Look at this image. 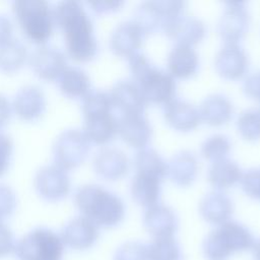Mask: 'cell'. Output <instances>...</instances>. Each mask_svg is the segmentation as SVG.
I'll return each instance as SVG.
<instances>
[{
    "mask_svg": "<svg viewBox=\"0 0 260 260\" xmlns=\"http://www.w3.org/2000/svg\"><path fill=\"white\" fill-rule=\"evenodd\" d=\"M58 85L68 98H83L90 90V78L82 68L67 66L58 78Z\"/></svg>",
    "mask_w": 260,
    "mask_h": 260,
    "instance_id": "cell-28",
    "label": "cell"
},
{
    "mask_svg": "<svg viewBox=\"0 0 260 260\" xmlns=\"http://www.w3.org/2000/svg\"><path fill=\"white\" fill-rule=\"evenodd\" d=\"M114 260H148L147 246L136 241L126 242L116 250Z\"/></svg>",
    "mask_w": 260,
    "mask_h": 260,
    "instance_id": "cell-35",
    "label": "cell"
},
{
    "mask_svg": "<svg viewBox=\"0 0 260 260\" xmlns=\"http://www.w3.org/2000/svg\"><path fill=\"white\" fill-rule=\"evenodd\" d=\"M237 128L240 135L247 140L260 138V109H247L237 119Z\"/></svg>",
    "mask_w": 260,
    "mask_h": 260,
    "instance_id": "cell-34",
    "label": "cell"
},
{
    "mask_svg": "<svg viewBox=\"0 0 260 260\" xmlns=\"http://www.w3.org/2000/svg\"><path fill=\"white\" fill-rule=\"evenodd\" d=\"M144 37V32L133 20L122 21L111 32L110 48L114 54L129 58L139 52Z\"/></svg>",
    "mask_w": 260,
    "mask_h": 260,
    "instance_id": "cell-17",
    "label": "cell"
},
{
    "mask_svg": "<svg viewBox=\"0 0 260 260\" xmlns=\"http://www.w3.org/2000/svg\"><path fill=\"white\" fill-rule=\"evenodd\" d=\"M11 106L19 118L31 121L39 118L45 111L46 96L40 86L25 84L15 92Z\"/></svg>",
    "mask_w": 260,
    "mask_h": 260,
    "instance_id": "cell-19",
    "label": "cell"
},
{
    "mask_svg": "<svg viewBox=\"0 0 260 260\" xmlns=\"http://www.w3.org/2000/svg\"><path fill=\"white\" fill-rule=\"evenodd\" d=\"M248 65V55L238 44H225L214 58L215 71L226 79L241 78L247 72Z\"/></svg>",
    "mask_w": 260,
    "mask_h": 260,
    "instance_id": "cell-15",
    "label": "cell"
},
{
    "mask_svg": "<svg viewBox=\"0 0 260 260\" xmlns=\"http://www.w3.org/2000/svg\"><path fill=\"white\" fill-rule=\"evenodd\" d=\"M254 237L244 224L229 220L212 230L203 241L207 260H229L235 253L251 250Z\"/></svg>",
    "mask_w": 260,
    "mask_h": 260,
    "instance_id": "cell-4",
    "label": "cell"
},
{
    "mask_svg": "<svg viewBox=\"0 0 260 260\" xmlns=\"http://www.w3.org/2000/svg\"><path fill=\"white\" fill-rule=\"evenodd\" d=\"M198 167L196 155L188 149H182L167 161V176L174 184L186 187L196 179Z\"/></svg>",
    "mask_w": 260,
    "mask_h": 260,
    "instance_id": "cell-24",
    "label": "cell"
},
{
    "mask_svg": "<svg viewBox=\"0 0 260 260\" xmlns=\"http://www.w3.org/2000/svg\"><path fill=\"white\" fill-rule=\"evenodd\" d=\"M27 48L22 41L11 37L0 44V70L14 72L18 70L27 59Z\"/></svg>",
    "mask_w": 260,
    "mask_h": 260,
    "instance_id": "cell-30",
    "label": "cell"
},
{
    "mask_svg": "<svg viewBox=\"0 0 260 260\" xmlns=\"http://www.w3.org/2000/svg\"><path fill=\"white\" fill-rule=\"evenodd\" d=\"M12 10L25 36L36 43H45L52 35L55 20L51 4L46 0H16Z\"/></svg>",
    "mask_w": 260,
    "mask_h": 260,
    "instance_id": "cell-5",
    "label": "cell"
},
{
    "mask_svg": "<svg viewBox=\"0 0 260 260\" xmlns=\"http://www.w3.org/2000/svg\"><path fill=\"white\" fill-rule=\"evenodd\" d=\"M81 215L99 228H114L125 216V204L121 197L99 184H83L73 196Z\"/></svg>",
    "mask_w": 260,
    "mask_h": 260,
    "instance_id": "cell-2",
    "label": "cell"
},
{
    "mask_svg": "<svg viewBox=\"0 0 260 260\" xmlns=\"http://www.w3.org/2000/svg\"><path fill=\"white\" fill-rule=\"evenodd\" d=\"M164 31L176 43V45L192 47L204 38L206 26L200 18L180 13L169 20Z\"/></svg>",
    "mask_w": 260,
    "mask_h": 260,
    "instance_id": "cell-13",
    "label": "cell"
},
{
    "mask_svg": "<svg viewBox=\"0 0 260 260\" xmlns=\"http://www.w3.org/2000/svg\"><path fill=\"white\" fill-rule=\"evenodd\" d=\"M12 146L11 137L4 132H0V176L6 172L9 166Z\"/></svg>",
    "mask_w": 260,
    "mask_h": 260,
    "instance_id": "cell-39",
    "label": "cell"
},
{
    "mask_svg": "<svg viewBox=\"0 0 260 260\" xmlns=\"http://www.w3.org/2000/svg\"><path fill=\"white\" fill-rule=\"evenodd\" d=\"M113 107L121 114L143 113L146 101L138 85L130 79L118 80L110 90Z\"/></svg>",
    "mask_w": 260,
    "mask_h": 260,
    "instance_id": "cell-20",
    "label": "cell"
},
{
    "mask_svg": "<svg viewBox=\"0 0 260 260\" xmlns=\"http://www.w3.org/2000/svg\"><path fill=\"white\" fill-rule=\"evenodd\" d=\"M15 242L12 231L3 221H0V258L14 252Z\"/></svg>",
    "mask_w": 260,
    "mask_h": 260,
    "instance_id": "cell-38",
    "label": "cell"
},
{
    "mask_svg": "<svg viewBox=\"0 0 260 260\" xmlns=\"http://www.w3.org/2000/svg\"><path fill=\"white\" fill-rule=\"evenodd\" d=\"M12 106L9 100L0 92V128H2L10 119Z\"/></svg>",
    "mask_w": 260,
    "mask_h": 260,
    "instance_id": "cell-43",
    "label": "cell"
},
{
    "mask_svg": "<svg viewBox=\"0 0 260 260\" xmlns=\"http://www.w3.org/2000/svg\"><path fill=\"white\" fill-rule=\"evenodd\" d=\"M143 225L153 239L174 237L179 226V219L173 208L157 203L146 208L143 214Z\"/></svg>",
    "mask_w": 260,
    "mask_h": 260,
    "instance_id": "cell-18",
    "label": "cell"
},
{
    "mask_svg": "<svg viewBox=\"0 0 260 260\" xmlns=\"http://www.w3.org/2000/svg\"><path fill=\"white\" fill-rule=\"evenodd\" d=\"M54 20L64 35L68 55L76 61L86 62L98 53V41L94 36L91 18L83 6L73 0L57 3Z\"/></svg>",
    "mask_w": 260,
    "mask_h": 260,
    "instance_id": "cell-1",
    "label": "cell"
},
{
    "mask_svg": "<svg viewBox=\"0 0 260 260\" xmlns=\"http://www.w3.org/2000/svg\"><path fill=\"white\" fill-rule=\"evenodd\" d=\"M118 119V131L122 140L135 148H144L148 144L152 129L143 113L121 114Z\"/></svg>",
    "mask_w": 260,
    "mask_h": 260,
    "instance_id": "cell-14",
    "label": "cell"
},
{
    "mask_svg": "<svg viewBox=\"0 0 260 260\" xmlns=\"http://www.w3.org/2000/svg\"><path fill=\"white\" fill-rule=\"evenodd\" d=\"M148 260H182V250L174 237L155 238L147 246Z\"/></svg>",
    "mask_w": 260,
    "mask_h": 260,
    "instance_id": "cell-32",
    "label": "cell"
},
{
    "mask_svg": "<svg viewBox=\"0 0 260 260\" xmlns=\"http://www.w3.org/2000/svg\"><path fill=\"white\" fill-rule=\"evenodd\" d=\"M92 166L100 177L109 181H115L127 174L130 161L127 154L120 148L107 146L96 151Z\"/></svg>",
    "mask_w": 260,
    "mask_h": 260,
    "instance_id": "cell-16",
    "label": "cell"
},
{
    "mask_svg": "<svg viewBox=\"0 0 260 260\" xmlns=\"http://www.w3.org/2000/svg\"><path fill=\"white\" fill-rule=\"evenodd\" d=\"M133 81L140 88L146 103L166 105L176 93L175 78L167 71L154 66L140 52L128 58Z\"/></svg>",
    "mask_w": 260,
    "mask_h": 260,
    "instance_id": "cell-3",
    "label": "cell"
},
{
    "mask_svg": "<svg viewBox=\"0 0 260 260\" xmlns=\"http://www.w3.org/2000/svg\"><path fill=\"white\" fill-rule=\"evenodd\" d=\"M232 147L230 138L224 134H212L201 144V154L211 162L225 158Z\"/></svg>",
    "mask_w": 260,
    "mask_h": 260,
    "instance_id": "cell-33",
    "label": "cell"
},
{
    "mask_svg": "<svg viewBox=\"0 0 260 260\" xmlns=\"http://www.w3.org/2000/svg\"><path fill=\"white\" fill-rule=\"evenodd\" d=\"M83 131L90 142L105 144L111 141L118 131V119L112 111L83 115Z\"/></svg>",
    "mask_w": 260,
    "mask_h": 260,
    "instance_id": "cell-23",
    "label": "cell"
},
{
    "mask_svg": "<svg viewBox=\"0 0 260 260\" xmlns=\"http://www.w3.org/2000/svg\"><path fill=\"white\" fill-rule=\"evenodd\" d=\"M90 140L79 128H67L60 132L53 143L55 164L65 170L73 169L84 161L89 149Z\"/></svg>",
    "mask_w": 260,
    "mask_h": 260,
    "instance_id": "cell-7",
    "label": "cell"
},
{
    "mask_svg": "<svg viewBox=\"0 0 260 260\" xmlns=\"http://www.w3.org/2000/svg\"><path fill=\"white\" fill-rule=\"evenodd\" d=\"M251 250H252V254H253L255 260H260V239H258L256 242H254Z\"/></svg>",
    "mask_w": 260,
    "mask_h": 260,
    "instance_id": "cell-44",
    "label": "cell"
},
{
    "mask_svg": "<svg viewBox=\"0 0 260 260\" xmlns=\"http://www.w3.org/2000/svg\"><path fill=\"white\" fill-rule=\"evenodd\" d=\"M134 166L138 173L151 175L161 180L167 176V161L155 149L150 147L141 148L136 152Z\"/></svg>",
    "mask_w": 260,
    "mask_h": 260,
    "instance_id": "cell-31",
    "label": "cell"
},
{
    "mask_svg": "<svg viewBox=\"0 0 260 260\" xmlns=\"http://www.w3.org/2000/svg\"><path fill=\"white\" fill-rule=\"evenodd\" d=\"M243 89L248 96L260 101V71L254 72L246 77L243 83Z\"/></svg>",
    "mask_w": 260,
    "mask_h": 260,
    "instance_id": "cell-40",
    "label": "cell"
},
{
    "mask_svg": "<svg viewBox=\"0 0 260 260\" xmlns=\"http://www.w3.org/2000/svg\"><path fill=\"white\" fill-rule=\"evenodd\" d=\"M167 64L174 78H188L198 71L199 57L193 47L176 45L169 52Z\"/></svg>",
    "mask_w": 260,
    "mask_h": 260,
    "instance_id": "cell-25",
    "label": "cell"
},
{
    "mask_svg": "<svg viewBox=\"0 0 260 260\" xmlns=\"http://www.w3.org/2000/svg\"><path fill=\"white\" fill-rule=\"evenodd\" d=\"M28 61L34 72L46 80L58 79L67 67L65 54L59 48L51 45L37 47L30 53Z\"/></svg>",
    "mask_w": 260,
    "mask_h": 260,
    "instance_id": "cell-11",
    "label": "cell"
},
{
    "mask_svg": "<svg viewBox=\"0 0 260 260\" xmlns=\"http://www.w3.org/2000/svg\"><path fill=\"white\" fill-rule=\"evenodd\" d=\"M164 117L171 127L182 132L195 129L201 120L198 109L180 99H173L165 105Z\"/></svg>",
    "mask_w": 260,
    "mask_h": 260,
    "instance_id": "cell-22",
    "label": "cell"
},
{
    "mask_svg": "<svg viewBox=\"0 0 260 260\" xmlns=\"http://www.w3.org/2000/svg\"><path fill=\"white\" fill-rule=\"evenodd\" d=\"M65 245L59 234L48 228H36L15 244L18 260H61Z\"/></svg>",
    "mask_w": 260,
    "mask_h": 260,
    "instance_id": "cell-6",
    "label": "cell"
},
{
    "mask_svg": "<svg viewBox=\"0 0 260 260\" xmlns=\"http://www.w3.org/2000/svg\"><path fill=\"white\" fill-rule=\"evenodd\" d=\"M198 111L201 120L212 126H220L233 117L234 106L226 95L212 93L201 102Z\"/></svg>",
    "mask_w": 260,
    "mask_h": 260,
    "instance_id": "cell-27",
    "label": "cell"
},
{
    "mask_svg": "<svg viewBox=\"0 0 260 260\" xmlns=\"http://www.w3.org/2000/svg\"><path fill=\"white\" fill-rule=\"evenodd\" d=\"M199 212L208 223L220 225L230 220L234 212V203L225 193L211 191L201 198Z\"/></svg>",
    "mask_w": 260,
    "mask_h": 260,
    "instance_id": "cell-21",
    "label": "cell"
},
{
    "mask_svg": "<svg viewBox=\"0 0 260 260\" xmlns=\"http://www.w3.org/2000/svg\"><path fill=\"white\" fill-rule=\"evenodd\" d=\"M12 29L13 25L10 18L4 13H0V44L11 38Z\"/></svg>",
    "mask_w": 260,
    "mask_h": 260,
    "instance_id": "cell-42",
    "label": "cell"
},
{
    "mask_svg": "<svg viewBox=\"0 0 260 260\" xmlns=\"http://www.w3.org/2000/svg\"><path fill=\"white\" fill-rule=\"evenodd\" d=\"M250 21L251 17L245 2H225L217 23V30L225 44H238L247 35Z\"/></svg>",
    "mask_w": 260,
    "mask_h": 260,
    "instance_id": "cell-9",
    "label": "cell"
},
{
    "mask_svg": "<svg viewBox=\"0 0 260 260\" xmlns=\"http://www.w3.org/2000/svg\"><path fill=\"white\" fill-rule=\"evenodd\" d=\"M34 186L43 198L57 201L69 193L71 182L67 170L57 164H47L37 170Z\"/></svg>",
    "mask_w": 260,
    "mask_h": 260,
    "instance_id": "cell-10",
    "label": "cell"
},
{
    "mask_svg": "<svg viewBox=\"0 0 260 260\" xmlns=\"http://www.w3.org/2000/svg\"><path fill=\"white\" fill-rule=\"evenodd\" d=\"M161 181L157 177L136 172L130 183L132 199L145 208L157 204L161 193Z\"/></svg>",
    "mask_w": 260,
    "mask_h": 260,
    "instance_id": "cell-26",
    "label": "cell"
},
{
    "mask_svg": "<svg viewBox=\"0 0 260 260\" xmlns=\"http://www.w3.org/2000/svg\"><path fill=\"white\" fill-rule=\"evenodd\" d=\"M123 4L124 2L120 0L118 1L117 0H99V1L88 2V5L91 7V9L99 14L116 11L120 9Z\"/></svg>",
    "mask_w": 260,
    "mask_h": 260,
    "instance_id": "cell-41",
    "label": "cell"
},
{
    "mask_svg": "<svg viewBox=\"0 0 260 260\" xmlns=\"http://www.w3.org/2000/svg\"><path fill=\"white\" fill-rule=\"evenodd\" d=\"M243 172L240 166L229 158H222L210 164L207 171L208 182L217 189H223L240 182Z\"/></svg>",
    "mask_w": 260,
    "mask_h": 260,
    "instance_id": "cell-29",
    "label": "cell"
},
{
    "mask_svg": "<svg viewBox=\"0 0 260 260\" xmlns=\"http://www.w3.org/2000/svg\"><path fill=\"white\" fill-rule=\"evenodd\" d=\"M242 189L251 198L260 200V169H250L243 173L240 180Z\"/></svg>",
    "mask_w": 260,
    "mask_h": 260,
    "instance_id": "cell-37",
    "label": "cell"
},
{
    "mask_svg": "<svg viewBox=\"0 0 260 260\" xmlns=\"http://www.w3.org/2000/svg\"><path fill=\"white\" fill-rule=\"evenodd\" d=\"M16 194L11 186L0 182V221L9 217L16 207Z\"/></svg>",
    "mask_w": 260,
    "mask_h": 260,
    "instance_id": "cell-36",
    "label": "cell"
},
{
    "mask_svg": "<svg viewBox=\"0 0 260 260\" xmlns=\"http://www.w3.org/2000/svg\"><path fill=\"white\" fill-rule=\"evenodd\" d=\"M182 1H145L133 11V21L144 35L164 30L170 19L182 13Z\"/></svg>",
    "mask_w": 260,
    "mask_h": 260,
    "instance_id": "cell-8",
    "label": "cell"
},
{
    "mask_svg": "<svg viewBox=\"0 0 260 260\" xmlns=\"http://www.w3.org/2000/svg\"><path fill=\"white\" fill-rule=\"evenodd\" d=\"M99 235V226L88 218L79 215L63 226L60 237L65 247L75 251H85L94 246Z\"/></svg>",
    "mask_w": 260,
    "mask_h": 260,
    "instance_id": "cell-12",
    "label": "cell"
}]
</instances>
